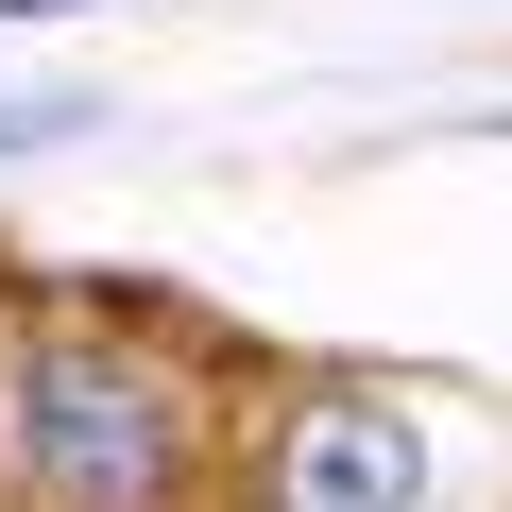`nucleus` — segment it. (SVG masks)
<instances>
[{"instance_id": "20e7f679", "label": "nucleus", "mask_w": 512, "mask_h": 512, "mask_svg": "<svg viewBox=\"0 0 512 512\" xmlns=\"http://www.w3.org/2000/svg\"><path fill=\"white\" fill-rule=\"evenodd\" d=\"M0 18H52V0H0Z\"/></svg>"}, {"instance_id": "f257e3e1", "label": "nucleus", "mask_w": 512, "mask_h": 512, "mask_svg": "<svg viewBox=\"0 0 512 512\" xmlns=\"http://www.w3.org/2000/svg\"><path fill=\"white\" fill-rule=\"evenodd\" d=\"M18 427H35V478H52L69 512H154V495H171V444H188L171 376H137L120 342H52L35 393H18Z\"/></svg>"}, {"instance_id": "7ed1b4c3", "label": "nucleus", "mask_w": 512, "mask_h": 512, "mask_svg": "<svg viewBox=\"0 0 512 512\" xmlns=\"http://www.w3.org/2000/svg\"><path fill=\"white\" fill-rule=\"evenodd\" d=\"M86 103H0V154H35V137H69Z\"/></svg>"}, {"instance_id": "f03ea898", "label": "nucleus", "mask_w": 512, "mask_h": 512, "mask_svg": "<svg viewBox=\"0 0 512 512\" xmlns=\"http://www.w3.org/2000/svg\"><path fill=\"white\" fill-rule=\"evenodd\" d=\"M274 512H427V444H410V410L325 393V410L274 444Z\"/></svg>"}]
</instances>
